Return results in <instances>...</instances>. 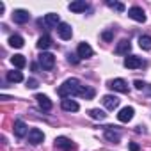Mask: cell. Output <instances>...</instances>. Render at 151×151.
<instances>
[{"label": "cell", "instance_id": "cell-29", "mask_svg": "<svg viewBox=\"0 0 151 151\" xmlns=\"http://www.w3.org/2000/svg\"><path fill=\"white\" fill-rule=\"evenodd\" d=\"M101 37H103V41H112V37H114V32H112V30H105V32L101 34Z\"/></svg>", "mask_w": 151, "mask_h": 151}, {"label": "cell", "instance_id": "cell-9", "mask_svg": "<svg viewBox=\"0 0 151 151\" xmlns=\"http://www.w3.org/2000/svg\"><path fill=\"white\" fill-rule=\"evenodd\" d=\"M68 9H69L71 13H84V11L89 9V4L86 2V0H77V2H71V4L68 6Z\"/></svg>", "mask_w": 151, "mask_h": 151}, {"label": "cell", "instance_id": "cell-14", "mask_svg": "<svg viewBox=\"0 0 151 151\" xmlns=\"http://www.w3.org/2000/svg\"><path fill=\"white\" fill-rule=\"evenodd\" d=\"M77 52H78V57L80 59H89V57H93V48L89 46V43H80L78 45V48H77Z\"/></svg>", "mask_w": 151, "mask_h": 151}, {"label": "cell", "instance_id": "cell-12", "mask_svg": "<svg viewBox=\"0 0 151 151\" xmlns=\"http://www.w3.org/2000/svg\"><path fill=\"white\" fill-rule=\"evenodd\" d=\"M60 107H62V110H66V112H77L80 107H78V103L75 101V100H71V98H64L62 101H60Z\"/></svg>", "mask_w": 151, "mask_h": 151}, {"label": "cell", "instance_id": "cell-28", "mask_svg": "<svg viewBox=\"0 0 151 151\" xmlns=\"http://www.w3.org/2000/svg\"><path fill=\"white\" fill-rule=\"evenodd\" d=\"M68 60H69L71 64H78L80 57H78V53H77V55H75V53H68Z\"/></svg>", "mask_w": 151, "mask_h": 151}, {"label": "cell", "instance_id": "cell-15", "mask_svg": "<svg viewBox=\"0 0 151 151\" xmlns=\"http://www.w3.org/2000/svg\"><path fill=\"white\" fill-rule=\"evenodd\" d=\"M27 133H29V128H27V124H25L22 119L14 121V135H16L18 139H23Z\"/></svg>", "mask_w": 151, "mask_h": 151}, {"label": "cell", "instance_id": "cell-25", "mask_svg": "<svg viewBox=\"0 0 151 151\" xmlns=\"http://www.w3.org/2000/svg\"><path fill=\"white\" fill-rule=\"evenodd\" d=\"M89 116H91L93 119H98V121H103V119L107 117V114H105L103 110H100V109H93V110H89Z\"/></svg>", "mask_w": 151, "mask_h": 151}, {"label": "cell", "instance_id": "cell-6", "mask_svg": "<svg viewBox=\"0 0 151 151\" xmlns=\"http://www.w3.org/2000/svg\"><path fill=\"white\" fill-rule=\"evenodd\" d=\"M29 20H30V14H29V11H25V9H16V11L13 13V22L18 23V25H23V23H27Z\"/></svg>", "mask_w": 151, "mask_h": 151}, {"label": "cell", "instance_id": "cell-13", "mask_svg": "<svg viewBox=\"0 0 151 151\" xmlns=\"http://www.w3.org/2000/svg\"><path fill=\"white\" fill-rule=\"evenodd\" d=\"M57 34L60 36V39H71V36H73L71 25H69V23H60V25L57 27Z\"/></svg>", "mask_w": 151, "mask_h": 151}, {"label": "cell", "instance_id": "cell-10", "mask_svg": "<svg viewBox=\"0 0 151 151\" xmlns=\"http://www.w3.org/2000/svg\"><path fill=\"white\" fill-rule=\"evenodd\" d=\"M101 101H103V105H105L109 110H114V109L119 107V98H117V96H112V94H105V96L101 98Z\"/></svg>", "mask_w": 151, "mask_h": 151}, {"label": "cell", "instance_id": "cell-32", "mask_svg": "<svg viewBox=\"0 0 151 151\" xmlns=\"http://www.w3.org/2000/svg\"><path fill=\"white\" fill-rule=\"evenodd\" d=\"M128 149H130V151H140V146H139L137 142H130V144H128Z\"/></svg>", "mask_w": 151, "mask_h": 151}, {"label": "cell", "instance_id": "cell-30", "mask_svg": "<svg viewBox=\"0 0 151 151\" xmlns=\"http://www.w3.org/2000/svg\"><path fill=\"white\" fill-rule=\"evenodd\" d=\"M37 86H39V82H37L36 78H29V80H27V87H29V89H36Z\"/></svg>", "mask_w": 151, "mask_h": 151}, {"label": "cell", "instance_id": "cell-22", "mask_svg": "<svg viewBox=\"0 0 151 151\" xmlns=\"http://www.w3.org/2000/svg\"><path fill=\"white\" fill-rule=\"evenodd\" d=\"M7 80L13 84H18L23 80V75H22V71H7Z\"/></svg>", "mask_w": 151, "mask_h": 151}, {"label": "cell", "instance_id": "cell-20", "mask_svg": "<svg viewBox=\"0 0 151 151\" xmlns=\"http://www.w3.org/2000/svg\"><path fill=\"white\" fill-rule=\"evenodd\" d=\"M50 46H52V37H50L48 34H45V36H41V37H39V41H37V48L45 52V50H48Z\"/></svg>", "mask_w": 151, "mask_h": 151}, {"label": "cell", "instance_id": "cell-1", "mask_svg": "<svg viewBox=\"0 0 151 151\" xmlns=\"http://www.w3.org/2000/svg\"><path fill=\"white\" fill-rule=\"evenodd\" d=\"M84 86L77 80V78H68L62 86L57 87V94L64 100V98H71V96H80Z\"/></svg>", "mask_w": 151, "mask_h": 151}, {"label": "cell", "instance_id": "cell-27", "mask_svg": "<svg viewBox=\"0 0 151 151\" xmlns=\"http://www.w3.org/2000/svg\"><path fill=\"white\" fill-rule=\"evenodd\" d=\"M107 6H109L110 9H116V11H119V13H123V11H124V6H123L121 2H112V0H107Z\"/></svg>", "mask_w": 151, "mask_h": 151}, {"label": "cell", "instance_id": "cell-7", "mask_svg": "<svg viewBox=\"0 0 151 151\" xmlns=\"http://www.w3.org/2000/svg\"><path fill=\"white\" fill-rule=\"evenodd\" d=\"M124 66L128 69H137V68H142L144 66V60L140 57H137V55H128L124 59Z\"/></svg>", "mask_w": 151, "mask_h": 151}, {"label": "cell", "instance_id": "cell-23", "mask_svg": "<svg viewBox=\"0 0 151 151\" xmlns=\"http://www.w3.org/2000/svg\"><path fill=\"white\" fill-rule=\"evenodd\" d=\"M23 43H25V41H23V37H22V36H18V34H14V36H11V37H9V45H11L13 48H22V46H23Z\"/></svg>", "mask_w": 151, "mask_h": 151}, {"label": "cell", "instance_id": "cell-11", "mask_svg": "<svg viewBox=\"0 0 151 151\" xmlns=\"http://www.w3.org/2000/svg\"><path fill=\"white\" fill-rule=\"evenodd\" d=\"M133 114H135V110H133L132 107H124V109H121V110H119L117 119H119L121 123H128V121H132V119H133Z\"/></svg>", "mask_w": 151, "mask_h": 151}, {"label": "cell", "instance_id": "cell-5", "mask_svg": "<svg viewBox=\"0 0 151 151\" xmlns=\"http://www.w3.org/2000/svg\"><path fill=\"white\" fill-rule=\"evenodd\" d=\"M43 140H45V133H43L39 128H32V130L29 132V144L37 146V144H41Z\"/></svg>", "mask_w": 151, "mask_h": 151}, {"label": "cell", "instance_id": "cell-21", "mask_svg": "<svg viewBox=\"0 0 151 151\" xmlns=\"http://www.w3.org/2000/svg\"><path fill=\"white\" fill-rule=\"evenodd\" d=\"M11 62H13L18 69H22V68L27 66V59H25V55H20V53H18V55H13V57H11Z\"/></svg>", "mask_w": 151, "mask_h": 151}, {"label": "cell", "instance_id": "cell-18", "mask_svg": "<svg viewBox=\"0 0 151 151\" xmlns=\"http://www.w3.org/2000/svg\"><path fill=\"white\" fill-rule=\"evenodd\" d=\"M62 22L59 20V14H55V13H48L46 16H45V25L46 27H59Z\"/></svg>", "mask_w": 151, "mask_h": 151}, {"label": "cell", "instance_id": "cell-4", "mask_svg": "<svg viewBox=\"0 0 151 151\" xmlns=\"http://www.w3.org/2000/svg\"><path fill=\"white\" fill-rule=\"evenodd\" d=\"M55 146L59 149H62V151H75V149H77V146H75L68 137H57L55 139Z\"/></svg>", "mask_w": 151, "mask_h": 151}, {"label": "cell", "instance_id": "cell-3", "mask_svg": "<svg viewBox=\"0 0 151 151\" xmlns=\"http://www.w3.org/2000/svg\"><path fill=\"white\" fill-rule=\"evenodd\" d=\"M109 87H110L112 91H117V93H123V94H128V93H130V87H128V84H126L123 78H114V80H110V82H109Z\"/></svg>", "mask_w": 151, "mask_h": 151}, {"label": "cell", "instance_id": "cell-8", "mask_svg": "<svg viewBox=\"0 0 151 151\" xmlns=\"http://www.w3.org/2000/svg\"><path fill=\"white\" fill-rule=\"evenodd\" d=\"M128 16H130L132 20L139 22V23H144V22H146V14H144V11H142L140 7H137V6L128 9Z\"/></svg>", "mask_w": 151, "mask_h": 151}, {"label": "cell", "instance_id": "cell-24", "mask_svg": "<svg viewBox=\"0 0 151 151\" xmlns=\"http://www.w3.org/2000/svg\"><path fill=\"white\" fill-rule=\"evenodd\" d=\"M139 46L142 50H151V36H140L139 37Z\"/></svg>", "mask_w": 151, "mask_h": 151}, {"label": "cell", "instance_id": "cell-16", "mask_svg": "<svg viewBox=\"0 0 151 151\" xmlns=\"http://www.w3.org/2000/svg\"><path fill=\"white\" fill-rule=\"evenodd\" d=\"M132 50V43H130V39H121L119 43H117V46H116V53H119V55H128V52Z\"/></svg>", "mask_w": 151, "mask_h": 151}, {"label": "cell", "instance_id": "cell-2", "mask_svg": "<svg viewBox=\"0 0 151 151\" xmlns=\"http://www.w3.org/2000/svg\"><path fill=\"white\" fill-rule=\"evenodd\" d=\"M39 64H41V68L46 69V71L53 69V66H55V55H53V53H48V52H43V53L39 55Z\"/></svg>", "mask_w": 151, "mask_h": 151}, {"label": "cell", "instance_id": "cell-17", "mask_svg": "<svg viewBox=\"0 0 151 151\" xmlns=\"http://www.w3.org/2000/svg\"><path fill=\"white\" fill-rule=\"evenodd\" d=\"M114 128H116V126H105V139L110 140V142H119V140H121V135H119V132H116Z\"/></svg>", "mask_w": 151, "mask_h": 151}, {"label": "cell", "instance_id": "cell-19", "mask_svg": "<svg viewBox=\"0 0 151 151\" xmlns=\"http://www.w3.org/2000/svg\"><path fill=\"white\" fill-rule=\"evenodd\" d=\"M36 100H37V105L43 109V110H50L52 109V101L46 94H36Z\"/></svg>", "mask_w": 151, "mask_h": 151}, {"label": "cell", "instance_id": "cell-31", "mask_svg": "<svg viewBox=\"0 0 151 151\" xmlns=\"http://www.w3.org/2000/svg\"><path fill=\"white\" fill-rule=\"evenodd\" d=\"M133 86H135V89H139V91H142V89H146V87H147V84H144L142 80H135V82H133Z\"/></svg>", "mask_w": 151, "mask_h": 151}, {"label": "cell", "instance_id": "cell-26", "mask_svg": "<svg viewBox=\"0 0 151 151\" xmlns=\"http://www.w3.org/2000/svg\"><path fill=\"white\" fill-rule=\"evenodd\" d=\"M94 94H96V93H94V89L86 87V86H84V89H82V93H80V96H82V98H86V100H93V98H94Z\"/></svg>", "mask_w": 151, "mask_h": 151}]
</instances>
